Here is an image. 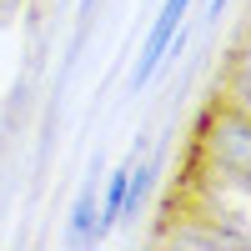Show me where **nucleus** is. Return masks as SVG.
<instances>
[{
    "instance_id": "2",
    "label": "nucleus",
    "mask_w": 251,
    "mask_h": 251,
    "mask_svg": "<svg viewBox=\"0 0 251 251\" xmlns=\"http://www.w3.org/2000/svg\"><path fill=\"white\" fill-rule=\"evenodd\" d=\"M96 176H100V171L86 176V186H80V196H75V206H71L66 236H71L75 246H96Z\"/></svg>"
},
{
    "instance_id": "1",
    "label": "nucleus",
    "mask_w": 251,
    "mask_h": 251,
    "mask_svg": "<svg viewBox=\"0 0 251 251\" xmlns=\"http://www.w3.org/2000/svg\"><path fill=\"white\" fill-rule=\"evenodd\" d=\"M191 5H196V0H166V5H161L151 35H146V46H141V60H136V71H131V91L151 86V75L161 71V60H166V46L176 40V30H181V20H186Z\"/></svg>"
},
{
    "instance_id": "3",
    "label": "nucleus",
    "mask_w": 251,
    "mask_h": 251,
    "mask_svg": "<svg viewBox=\"0 0 251 251\" xmlns=\"http://www.w3.org/2000/svg\"><path fill=\"white\" fill-rule=\"evenodd\" d=\"M91 5H96V0H86V10H91Z\"/></svg>"
}]
</instances>
